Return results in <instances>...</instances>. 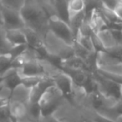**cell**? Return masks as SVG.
I'll use <instances>...</instances> for the list:
<instances>
[{
	"label": "cell",
	"mask_w": 122,
	"mask_h": 122,
	"mask_svg": "<svg viewBox=\"0 0 122 122\" xmlns=\"http://www.w3.org/2000/svg\"><path fill=\"white\" fill-rule=\"evenodd\" d=\"M25 26L37 32L41 36V33L47 29L48 18L47 13L42 8L32 3L24 2L23 7L19 10Z\"/></svg>",
	"instance_id": "cell-1"
},
{
	"label": "cell",
	"mask_w": 122,
	"mask_h": 122,
	"mask_svg": "<svg viewBox=\"0 0 122 122\" xmlns=\"http://www.w3.org/2000/svg\"><path fill=\"white\" fill-rule=\"evenodd\" d=\"M47 29L56 39L65 44L72 47L75 38L69 24L56 15H51L47 20Z\"/></svg>",
	"instance_id": "cell-2"
},
{
	"label": "cell",
	"mask_w": 122,
	"mask_h": 122,
	"mask_svg": "<svg viewBox=\"0 0 122 122\" xmlns=\"http://www.w3.org/2000/svg\"><path fill=\"white\" fill-rule=\"evenodd\" d=\"M64 97L55 86L47 90L39 101L42 117L52 116L62 105Z\"/></svg>",
	"instance_id": "cell-3"
},
{
	"label": "cell",
	"mask_w": 122,
	"mask_h": 122,
	"mask_svg": "<svg viewBox=\"0 0 122 122\" xmlns=\"http://www.w3.org/2000/svg\"><path fill=\"white\" fill-rule=\"evenodd\" d=\"M92 75L97 83L98 92L101 93L105 97L112 100L116 101L121 99V85L102 76L97 70Z\"/></svg>",
	"instance_id": "cell-4"
},
{
	"label": "cell",
	"mask_w": 122,
	"mask_h": 122,
	"mask_svg": "<svg viewBox=\"0 0 122 122\" xmlns=\"http://www.w3.org/2000/svg\"><path fill=\"white\" fill-rule=\"evenodd\" d=\"M54 85L62 94L64 99L69 102L73 103L74 98V85L71 78L66 74L60 71L56 73L53 77H51Z\"/></svg>",
	"instance_id": "cell-5"
},
{
	"label": "cell",
	"mask_w": 122,
	"mask_h": 122,
	"mask_svg": "<svg viewBox=\"0 0 122 122\" xmlns=\"http://www.w3.org/2000/svg\"><path fill=\"white\" fill-rule=\"evenodd\" d=\"M3 27L6 30L9 29H23L25 28V23L23 22L19 11L12 8L3 7Z\"/></svg>",
	"instance_id": "cell-6"
},
{
	"label": "cell",
	"mask_w": 122,
	"mask_h": 122,
	"mask_svg": "<svg viewBox=\"0 0 122 122\" xmlns=\"http://www.w3.org/2000/svg\"><path fill=\"white\" fill-rule=\"evenodd\" d=\"M55 86L51 78H42L37 85L30 89L28 94V103H39L41 98L51 87Z\"/></svg>",
	"instance_id": "cell-7"
},
{
	"label": "cell",
	"mask_w": 122,
	"mask_h": 122,
	"mask_svg": "<svg viewBox=\"0 0 122 122\" xmlns=\"http://www.w3.org/2000/svg\"><path fill=\"white\" fill-rule=\"evenodd\" d=\"M24 78L20 75L18 70H8L4 75H3V85H5L8 90H10V98L13 97L14 92L20 86H23Z\"/></svg>",
	"instance_id": "cell-8"
},
{
	"label": "cell",
	"mask_w": 122,
	"mask_h": 122,
	"mask_svg": "<svg viewBox=\"0 0 122 122\" xmlns=\"http://www.w3.org/2000/svg\"><path fill=\"white\" fill-rule=\"evenodd\" d=\"M19 73L23 77H43L46 70L39 61L27 60L20 69Z\"/></svg>",
	"instance_id": "cell-9"
},
{
	"label": "cell",
	"mask_w": 122,
	"mask_h": 122,
	"mask_svg": "<svg viewBox=\"0 0 122 122\" xmlns=\"http://www.w3.org/2000/svg\"><path fill=\"white\" fill-rule=\"evenodd\" d=\"M4 39L12 46L27 44L26 36L22 29H9L6 30Z\"/></svg>",
	"instance_id": "cell-10"
},
{
	"label": "cell",
	"mask_w": 122,
	"mask_h": 122,
	"mask_svg": "<svg viewBox=\"0 0 122 122\" xmlns=\"http://www.w3.org/2000/svg\"><path fill=\"white\" fill-rule=\"evenodd\" d=\"M60 67H64V68H67L70 69V70H82V71H85L86 73H88L87 72L86 62L82 59L77 57L75 54L70 56L67 59H63L61 61V64Z\"/></svg>",
	"instance_id": "cell-11"
},
{
	"label": "cell",
	"mask_w": 122,
	"mask_h": 122,
	"mask_svg": "<svg viewBox=\"0 0 122 122\" xmlns=\"http://www.w3.org/2000/svg\"><path fill=\"white\" fill-rule=\"evenodd\" d=\"M10 114L16 119L24 117L27 114V106L21 100H12L8 102Z\"/></svg>",
	"instance_id": "cell-12"
},
{
	"label": "cell",
	"mask_w": 122,
	"mask_h": 122,
	"mask_svg": "<svg viewBox=\"0 0 122 122\" xmlns=\"http://www.w3.org/2000/svg\"><path fill=\"white\" fill-rule=\"evenodd\" d=\"M97 35L98 39H99V40L101 43V45L103 47V50L106 49H109V48L118 45L116 44V40H115L110 29H105L99 31L98 33H97Z\"/></svg>",
	"instance_id": "cell-13"
},
{
	"label": "cell",
	"mask_w": 122,
	"mask_h": 122,
	"mask_svg": "<svg viewBox=\"0 0 122 122\" xmlns=\"http://www.w3.org/2000/svg\"><path fill=\"white\" fill-rule=\"evenodd\" d=\"M92 33L90 34H86L78 32L76 37V42L78 43L87 51L95 54V53H97V51H96L95 46H94L93 41H92Z\"/></svg>",
	"instance_id": "cell-14"
},
{
	"label": "cell",
	"mask_w": 122,
	"mask_h": 122,
	"mask_svg": "<svg viewBox=\"0 0 122 122\" xmlns=\"http://www.w3.org/2000/svg\"><path fill=\"white\" fill-rule=\"evenodd\" d=\"M53 3L56 12V16L69 24V16H68L66 0H53Z\"/></svg>",
	"instance_id": "cell-15"
},
{
	"label": "cell",
	"mask_w": 122,
	"mask_h": 122,
	"mask_svg": "<svg viewBox=\"0 0 122 122\" xmlns=\"http://www.w3.org/2000/svg\"><path fill=\"white\" fill-rule=\"evenodd\" d=\"M85 10V1L84 0H68L67 11L69 20L75 15L84 12Z\"/></svg>",
	"instance_id": "cell-16"
},
{
	"label": "cell",
	"mask_w": 122,
	"mask_h": 122,
	"mask_svg": "<svg viewBox=\"0 0 122 122\" xmlns=\"http://www.w3.org/2000/svg\"><path fill=\"white\" fill-rule=\"evenodd\" d=\"M84 22H85V13L84 12L78 13V14L75 15L71 18H70L69 26L71 28V31H72L75 40H76V37L77 35V33L79 32V30H80L81 27L84 23Z\"/></svg>",
	"instance_id": "cell-17"
},
{
	"label": "cell",
	"mask_w": 122,
	"mask_h": 122,
	"mask_svg": "<svg viewBox=\"0 0 122 122\" xmlns=\"http://www.w3.org/2000/svg\"><path fill=\"white\" fill-rule=\"evenodd\" d=\"M13 69V59L8 54H0V75L3 76L8 70Z\"/></svg>",
	"instance_id": "cell-18"
},
{
	"label": "cell",
	"mask_w": 122,
	"mask_h": 122,
	"mask_svg": "<svg viewBox=\"0 0 122 122\" xmlns=\"http://www.w3.org/2000/svg\"><path fill=\"white\" fill-rule=\"evenodd\" d=\"M28 49L27 44H19V45L12 46L8 51V54L11 57V59H14L18 57H21L24 54V53Z\"/></svg>",
	"instance_id": "cell-19"
},
{
	"label": "cell",
	"mask_w": 122,
	"mask_h": 122,
	"mask_svg": "<svg viewBox=\"0 0 122 122\" xmlns=\"http://www.w3.org/2000/svg\"><path fill=\"white\" fill-rule=\"evenodd\" d=\"M27 113H29L32 119L39 121L42 118V112L39 103H28Z\"/></svg>",
	"instance_id": "cell-20"
},
{
	"label": "cell",
	"mask_w": 122,
	"mask_h": 122,
	"mask_svg": "<svg viewBox=\"0 0 122 122\" xmlns=\"http://www.w3.org/2000/svg\"><path fill=\"white\" fill-rule=\"evenodd\" d=\"M1 1L4 7L19 11L23 7L25 0H1Z\"/></svg>",
	"instance_id": "cell-21"
},
{
	"label": "cell",
	"mask_w": 122,
	"mask_h": 122,
	"mask_svg": "<svg viewBox=\"0 0 122 122\" xmlns=\"http://www.w3.org/2000/svg\"><path fill=\"white\" fill-rule=\"evenodd\" d=\"M104 51L115 59L122 61V45H116L114 47L104 49Z\"/></svg>",
	"instance_id": "cell-22"
},
{
	"label": "cell",
	"mask_w": 122,
	"mask_h": 122,
	"mask_svg": "<svg viewBox=\"0 0 122 122\" xmlns=\"http://www.w3.org/2000/svg\"><path fill=\"white\" fill-rule=\"evenodd\" d=\"M10 121H11V114L8 103L0 107V122H10Z\"/></svg>",
	"instance_id": "cell-23"
},
{
	"label": "cell",
	"mask_w": 122,
	"mask_h": 122,
	"mask_svg": "<svg viewBox=\"0 0 122 122\" xmlns=\"http://www.w3.org/2000/svg\"><path fill=\"white\" fill-rule=\"evenodd\" d=\"M11 47H12V45H10V44L7 42L6 39H4V37L3 38L0 37V54H8Z\"/></svg>",
	"instance_id": "cell-24"
},
{
	"label": "cell",
	"mask_w": 122,
	"mask_h": 122,
	"mask_svg": "<svg viewBox=\"0 0 122 122\" xmlns=\"http://www.w3.org/2000/svg\"><path fill=\"white\" fill-rule=\"evenodd\" d=\"M91 118H92V120L94 122H117L108 119V118L105 117V116H101L100 114H97V112H94V111H93V115H92V116Z\"/></svg>",
	"instance_id": "cell-25"
},
{
	"label": "cell",
	"mask_w": 122,
	"mask_h": 122,
	"mask_svg": "<svg viewBox=\"0 0 122 122\" xmlns=\"http://www.w3.org/2000/svg\"><path fill=\"white\" fill-rule=\"evenodd\" d=\"M101 2L102 3L103 6L109 8V9H111V10L114 9L116 5L117 4L116 0H101Z\"/></svg>",
	"instance_id": "cell-26"
},
{
	"label": "cell",
	"mask_w": 122,
	"mask_h": 122,
	"mask_svg": "<svg viewBox=\"0 0 122 122\" xmlns=\"http://www.w3.org/2000/svg\"><path fill=\"white\" fill-rule=\"evenodd\" d=\"M113 11H114L115 14L116 15V17L122 22V4L117 3L113 9Z\"/></svg>",
	"instance_id": "cell-27"
},
{
	"label": "cell",
	"mask_w": 122,
	"mask_h": 122,
	"mask_svg": "<svg viewBox=\"0 0 122 122\" xmlns=\"http://www.w3.org/2000/svg\"><path fill=\"white\" fill-rule=\"evenodd\" d=\"M38 121H40V122H64V121H60V120L57 119L56 117H55L54 115L47 116V117H42Z\"/></svg>",
	"instance_id": "cell-28"
},
{
	"label": "cell",
	"mask_w": 122,
	"mask_h": 122,
	"mask_svg": "<svg viewBox=\"0 0 122 122\" xmlns=\"http://www.w3.org/2000/svg\"><path fill=\"white\" fill-rule=\"evenodd\" d=\"M3 3L0 0V26H3V16H2V12H3Z\"/></svg>",
	"instance_id": "cell-29"
},
{
	"label": "cell",
	"mask_w": 122,
	"mask_h": 122,
	"mask_svg": "<svg viewBox=\"0 0 122 122\" xmlns=\"http://www.w3.org/2000/svg\"><path fill=\"white\" fill-rule=\"evenodd\" d=\"M8 102H9V101H8V99H3V98L0 97V107H1V106H3V105H4L8 104Z\"/></svg>",
	"instance_id": "cell-30"
},
{
	"label": "cell",
	"mask_w": 122,
	"mask_h": 122,
	"mask_svg": "<svg viewBox=\"0 0 122 122\" xmlns=\"http://www.w3.org/2000/svg\"><path fill=\"white\" fill-rule=\"evenodd\" d=\"M79 122H94L92 120V118H88V117H84V118H81Z\"/></svg>",
	"instance_id": "cell-31"
},
{
	"label": "cell",
	"mask_w": 122,
	"mask_h": 122,
	"mask_svg": "<svg viewBox=\"0 0 122 122\" xmlns=\"http://www.w3.org/2000/svg\"><path fill=\"white\" fill-rule=\"evenodd\" d=\"M10 122H18V119H16V118L13 117V116H11V121H10Z\"/></svg>",
	"instance_id": "cell-32"
},
{
	"label": "cell",
	"mask_w": 122,
	"mask_h": 122,
	"mask_svg": "<svg viewBox=\"0 0 122 122\" xmlns=\"http://www.w3.org/2000/svg\"><path fill=\"white\" fill-rule=\"evenodd\" d=\"M2 85H3V76L0 75V86H1Z\"/></svg>",
	"instance_id": "cell-33"
},
{
	"label": "cell",
	"mask_w": 122,
	"mask_h": 122,
	"mask_svg": "<svg viewBox=\"0 0 122 122\" xmlns=\"http://www.w3.org/2000/svg\"><path fill=\"white\" fill-rule=\"evenodd\" d=\"M121 99L122 100V86H121Z\"/></svg>",
	"instance_id": "cell-34"
},
{
	"label": "cell",
	"mask_w": 122,
	"mask_h": 122,
	"mask_svg": "<svg viewBox=\"0 0 122 122\" xmlns=\"http://www.w3.org/2000/svg\"><path fill=\"white\" fill-rule=\"evenodd\" d=\"M118 122H122V117H121V118H120V119L118 120Z\"/></svg>",
	"instance_id": "cell-35"
},
{
	"label": "cell",
	"mask_w": 122,
	"mask_h": 122,
	"mask_svg": "<svg viewBox=\"0 0 122 122\" xmlns=\"http://www.w3.org/2000/svg\"><path fill=\"white\" fill-rule=\"evenodd\" d=\"M67 1H68V0H66V2H67Z\"/></svg>",
	"instance_id": "cell-36"
},
{
	"label": "cell",
	"mask_w": 122,
	"mask_h": 122,
	"mask_svg": "<svg viewBox=\"0 0 122 122\" xmlns=\"http://www.w3.org/2000/svg\"><path fill=\"white\" fill-rule=\"evenodd\" d=\"M121 64H122V61H121Z\"/></svg>",
	"instance_id": "cell-37"
}]
</instances>
